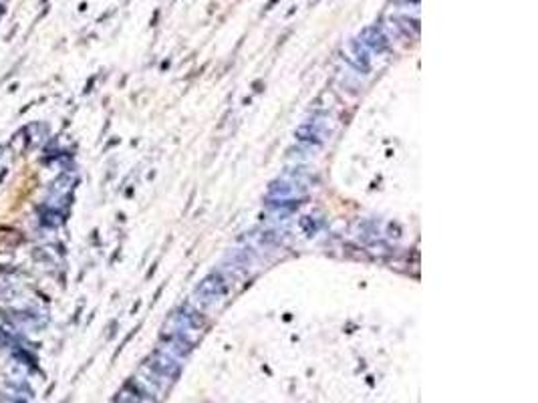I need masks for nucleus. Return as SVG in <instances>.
Wrapping results in <instances>:
<instances>
[{
	"label": "nucleus",
	"mask_w": 538,
	"mask_h": 403,
	"mask_svg": "<svg viewBox=\"0 0 538 403\" xmlns=\"http://www.w3.org/2000/svg\"><path fill=\"white\" fill-rule=\"evenodd\" d=\"M325 135H327V131L319 121H307L294 129L296 142H301L305 146H321L325 142Z\"/></svg>",
	"instance_id": "obj_2"
},
{
	"label": "nucleus",
	"mask_w": 538,
	"mask_h": 403,
	"mask_svg": "<svg viewBox=\"0 0 538 403\" xmlns=\"http://www.w3.org/2000/svg\"><path fill=\"white\" fill-rule=\"evenodd\" d=\"M361 43L367 49H373L377 53H383L389 46V39L385 37V33L379 26H369L361 33Z\"/></svg>",
	"instance_id": "obj_3"
},
{
	"label": "nucleus",
	"mask_w": 538,
	"mask_h": 403,
	"mask_svg": "<svg viewBox=\"0 0 538 403\" xmlns=\"http://www.w3.org/2000/svg\"><path fill=\"white\" fill-rule=\"evenodd\" d=\"M351 51L353 57H355V67H357L359 71H363V73L369 71V49L361 43V41H353Z\"/></svg>",
	"instance_id": "obj_4"
},
{
	"label": "nucleus",
	"mask_w": 538,
	"mask_h": 403,
	"mask_svg": "<svg viewBox=\"0 0 538 403\" xmlns=\"http://www.w3.org/2000/svg\"><path fill=\"white\" fill-rule=\"evenodd\" d=\"M228 291H230V284H228L226 276L222 273H216V271L204 276L200 280V284L196 286V295L200 297L202 302H208V305L222 300L228 295Z\"/></svg>",
	"instance_id": "obj_1"
}]
</instances>
